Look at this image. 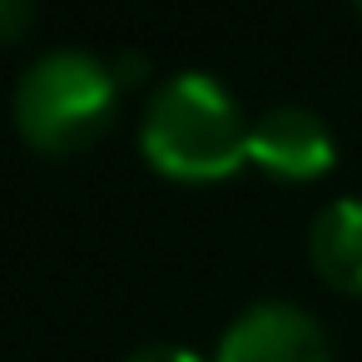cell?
Wrapping results in <instances>:
<instances>
[{
    "instance_id": "obj_1",
    "label": "cell",
    "mask_w": 362,
    "mask_h": 362,
    "mask_svg": "<svg viewBox=\"0 0 362 362\" xmlns=\"http://www.w3.org/2000/svg\"><path fill=\"white\" fill-rule=\"evenodd\" d=\"M248 129L253 119L209 70H179L149 90L139 149L159 174L209 184L248 164Z\"/></svg>"
},
{
    "instance_id": "obj_2",
    "label": "cell",
    "mask_w": 362,
    "mask_h": 362,
    "mask_svg": "<svg viewBox=\"0 0 362 362\" xmlns=\"http://www.w3.org/2000/svg\"><path fill=\"white\" fill-rule=\"evenodd\" d=\"M119 80L115 70L75 45H55L35 55L16 80V129L25 144L45 154L85 149L115 115Z\"/></svg>"
},
{
    "instance_id": "obj_3",
    "label": "cell",
    "mask_w": 362,
    "mask_h": 362,
    "mask_svg": "<svg viewBox=\"0 0 362 362\" xmlns=\"http://www.w3.org/2000/svg\"><path fill=\"white\" fill-rule=\"evenodd\" d=\"M214 362H332V347L308 308L288 298H258L223 327Z\"/></svg>"
},
{
    "instance_id": "obj_4",
    "label": "cell",
    "mask_w": 362,
    "mask_h": 362,
    "mask_svg": "<svg viewBox=\"0 0 362 362\" xmlns=\"http://www.w3.org/2000/svg\"><path fill=\"white\" fill-rule=\"evenodd\" d=\"M248 159L288 184H308L332 169V129L308 105H273L248 129Z\"/></svg>"
},
{
    "instance_id": "obj_5",
    "label": "cell",
    "mask_w": 362,
    "mask_h": 362,
    "mask_svg": "<svg viewBox=\"0 0 362 362\" xmlns=\"http://www.w3.org/2000/svg\"><path fill=\"white\" fill-rule=\"evenodd\" d=\"M308 258L332 288L362 293V199L357 194L317 209L308 228Z\"/></svg>"
},
{
    "instance_id": "obj_6",
    "label": "cell",
    "mask_w": 362,
    "mask_h": 362,
    "mask_svg": "<svg viewBox=\"0 0 362 362\" xmlns=\"http://www.w3.org/2000/svg\"><path fill=\"white\" fill-rule=\"evenodd\" d=\"M124 362H204L194 347H179V342H149V347H134Z\"/></svg>"
},
{
    "instance_id": "obj_7",
    "label": "cell",
    "mask_w": 362,
    "mask_h": 362,
    "mask_svg": "<svg viewBox=\"0 0 362 362\" xmlns=\"http://www.w3.org/2000/svg\"><path fill=\"white\" fill-rule=\"evenodd\" d=\"M30 25H35V6H25V0H0V40H16Z\"/></svg>"
},
{
    "instance_id": "obj_8",
    "label": "cell",
    "mask_w": 362,
    "mask_h": 362,
    "mask_svg": "<svg viewBox=\"0 0 362 362\" xmlns=\"http://www.w3.org/2000/svg\"><path fill=\"white\" fill-rule=\"evenodd\" d=\"M357 11H362V6H357Z\"/></svg>"
}]
</instances>
